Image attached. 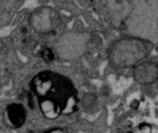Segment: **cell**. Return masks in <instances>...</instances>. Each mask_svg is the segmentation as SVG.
Here are the masks:
<instances>
[{"mask_svg":"<svg viewBox=\"0 0 158 133\" xmlns=\"http://www.w3.org/2000/svg\"><path fill=\"white\" fill-rule=\"evenodd\" d=\"M30 88L36 96L44 117L54 120L63 115L75 113L80 106L78 91L66 76L44 70L36 74L30 81Z\"/></svg>","mask_w":158,"mask_h":133,"instance_id":"obj_1","label":"cell"},{"mask_svg":"<svg viewBox=\"0 0 158 133\" xmlns=\"http://www.w3.org/2000/svg\"><path fill=\"white\" fill-rule=\"evenodd\" d=\"M154 44L140 37H125L117 40L108 50L110 64L116 69L135 68L151 54Z\"/></svg>","mask_w":158,"mask_h":133,"instance_id":"obj_2","label":"cell"},{"mask_svg":"<svg viewBox=\"0 0 158 133\" xmlns=\"http://www.w3.org/2000/svg\"><path fill=\"white\" fill-rule=\"evenodd\" d=\"M89 35L81 32H68L61 36L56 44L58 56L72 60L81 56L89 45Z\"/></svg>","mask_w":158,"mask_h":133,"instance_id":"obj_3","label":"cell"},{"mask_svg":"<svg viewBox=\"0 0 158 133\" xmlns=\"http://www.w3.org/2000/svg\"><path fill=\"white\" fill-rule=\"evenodd\" d=\"M61 22L58 11L50 6H39L29 17L30 26L38 33H50L55 31Z\"/></svg>","mask_w":158,"mask_h":133,"instance_id":"obj_4","label":"cell"},{"mask_svg":"<svg viewBox=\"0 0 158 133\" xmlns=\"http://www.w3.org/2000/svg\"><path fill=\"white\" fill-rule=\"evenodd\" d=\"M107 10L111 22L119 27L127 20L133 10V5L130 1H111L107 3Z\"/></svg>","mask_w":158,"mask_h":133,"instance_id":"obj_5","label":"cell"},{"mask_svg":"<svg viewBox=\"0 0 158 133\" xmlns=\"http://www.w3.org/2000/svg\"><path fill=\"white\" fill-rule=\"evenodd\" d=\"M133 78L141 85H150L158 81V64L144 61L133 69Z\"/></svg>","mask_w":158,"mask_h":133,"instance_id":"obj_6","label":"cell"},{"mask_svg":"<svg viewBox=\"0 0 158 133\" xmlns=\"http://www.w3.org/2000/svg\"><path fill=\"white\" fill-rule=\"evenodd\" d=\"M7 119L15 128H20L26 120V110L21 104L12 103L6 108Z\"/></svg>","mask_w":158,"mask_h":133,"instance_id":"obj_7","label":"cell"},{"mask_svg":"<svg viewBox=\"0 0 158 133\" xmlns=\"http://www.w3.org/2000/svg\"><path fill=\"white\" fill-rule=\"evenodd\" d=\"M81 106H82L84 112L88 114L94 113L97 110V106H98L96 94H92V93L85 94L81 101Z\"/></svg>","mask_w":158,"mask_h":133,"instance_id":"obj_8","label":"cell"},{"mask_svg":"<svg viewBox=\"0 0 158 133\" xmlns=\"http://www.w3.org/2000/svg\"><path fill=\"white\" fill-rule=\"evenodd\" d=\"M40 56L45 63H51L55 59V53L49 47H44L40 51Z\"/></svg>","mask_w":158,"mask_h":133,"instance_id":"obj_9","label":"cell"},{"mask_svg":"<svg viewBox=\"0 0 158 133\" xmlns=\"http://www.w3.org/2000/svg\"><path fill=\"white\" fill-rule=\"evenodd\" d=\"M140 130H141V131L143 133H151V131H152L151 128H150V126L149 125H146V124L141 125Z\"/></svg>","mask_w":158,"mask_h":133,"instance_id":"obj_10","label":"cell"},{"mask_svg":"<svg viewBox=\"0 0 158 133\" xmlns=\"http://www.w3.org/2000/svg\"><path fill=\"white\" fill-rule=\"evenodd\" d=\"M44 133H69L67 131L63 130V129H53L50 131H47Z\"/></svg>","mask_w":158,"mask_h":133,"instance_id":"obj_11","label":"cell"}]
</instances>
